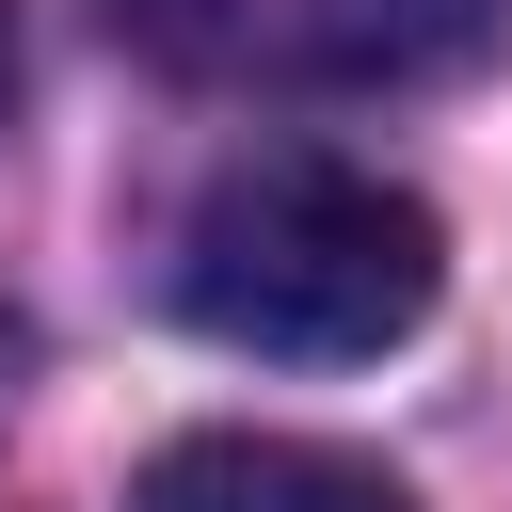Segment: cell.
<instances>
[{"mask_svg":"<svg viewBox=\"0 0 512 512\" xmlns=\"http://www.w3.org/2000/svg\"><path fill=\"white\" fill-rule=\"evenodd\" d=\"M176 320L208 352H256V368H368L432 320L448 288V224L368 176V160H320V144H256L224 160L192 208H176V256H160Z\"/></svg>","mask_w":512,"mask_h":512,"instance_id":"6da1fadb","label":"cell"},{"mask_svg":"<svg viewBox=\"0 0 512 512\" xmlns=\"http://www.w3.org/2000/svg\"><path fill=\"white\" fill-rule=\"evenodd\" d=\"M112 32L224 96H400L464 80L512 32V0H112Z\"/></svg>","mask_w":512,"mask_h":512,"instance_id":"7a4b0ae2","label":"cell"},{"mask_svg":"<svg viewBox=\"0 0 512 512\" xmlns=\"http://www.w3.org/2000/svg\"><path fill=\"white\" fill-rule=\"evenodd\" d=\"M128 512H416V496L352 448H304V432H176L128 480Z\"/></svg>","mask_w":512,"mask_h":512,"instance_id":"3957f363","label":"cell"},{"mask_svg":"<svg viewBox=\"0 0 512 512\" xmlns=\"http://www.w3.org/2000/svg\"><path fill=\"white\" fill-rule=\"evenodd\" d=\"M0 96H16V16H0Z\"/></svg>","mask_w":512,"mask_h":512,"instance_id":"277c9868","label":"cell"}]
</instances>
